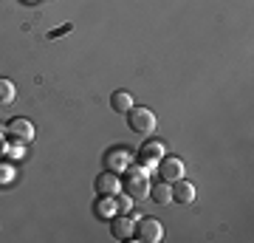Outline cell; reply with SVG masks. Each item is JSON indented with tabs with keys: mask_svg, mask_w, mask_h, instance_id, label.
Returning <instances> with one entry per match:
<instances>
[{
	"mask_svg": "<svg viewBox=\"0 0 254 243\" xmlns=\"http://www.w3.org/2000/svg\"><path fill=\"white\" fill-rule=\"evenodd\" d=\"M122 189L125 195H130V201H141L150 195V178H147L144 167H127L125 178H122Z\"/></svg>",
	"mask_w": 254,
	"mask_h": 243,
	"instance_id": "cell-1",
	"label": "cell"
},
{
	"mask_svg": "<svg viewBox=\"0 0 254 243\" xmlns=\"http://www.w3.org/2000/svg\"><path fill=\"white\" fill-rule=\"evenodd\" d=\"M127 122H130V127H133L138 136H153L155 127H158L155 113L150 108H141V105H133V108L127 110Z\"/></svg>",
	"mask_w": 254,
	"mask_h": 243,
	"instance_id": "cell-2",
	"label": "cell"
},
{
	"mask_svg": "<svg viewBox=\"0 0 254 243\" xmlns=\"http://www.w3.org/2000/svg\"><path fill=\"white\" fill-rule=\"evenodd\" d=\"M161 156H167V147H164L161 139H147L141 147H138V162L144 167H153V164L161 162Z\"/></svg>",
	"mask_w": 254,
	"mask_h": 243,
	"instance_id": "cell-3",
	"label": "cell"
},
{
	"mask_svg": "<svg viewBox=\"0 0 254 243\" xmlns=\"http://www.w3.org/2000/svg\"><path fill=\"white\" fill-rule=\"evenodd\" d=\"M158 175H161V181H167V184L184 178L181 156H161V162H158Z\"/></svg>",
	"mask_w": 254,
	"mask_h": 243,
	"instance_id": "cell-4",
	"label": "cell"
},
{
	"mask_svg": "<svg viewBox=\"0 0 254 243\" xmlns=\"http://www.w3.org/2000/svg\"><path fill=\"white\" fill-rule=\"evenodd\" d=\"M6 136L14 144H28L34 139V125L28 119H11L9 125H6Z\"/></svg>",
	"mask_w": 254,
	"mask_h": 243,
	"instance_id": "cell-5",
	"label": "cell"
},
{
	"mask_svg": "<svg viewBox=\"0 0 254 243\" xmlns=\"http://www.w3.org/2000/svg\"><path fill=\"white\" fill-rule=\"evenodd\" d=\"M133 235H138V241H144V243H158L164 238V226L155 218H141L136 224V232Z\"/></svg>",
	"mask_w": 254,
	"mask_h": 243,
	"instance_id": "cell-6",
	"label": "cell"
},
{
	"mask_svg": "<svg viewBox=\"0 0 254 243\" xmlns=\"http://www.w3.org/2000/svg\"><path fill=\"white\" fill-rule=\"evenodd\" d=\"M119 187H122V181H119L116 172H102L99 178H96V192H99L102 198H113L119 192Z\"/></svg>",
	"mask_w": 254,
	"mask_h": 243,
	"instance_id": "cell-7",
	"label": "cell"
},
{
	"mask_svg": "<svg viewBox=\"0 0 254 243\" xmlns=\"http://www.w3.org/2000/svg\"><path fill=\"white\" fill-rule=\"evenodd\" d=\"M110 232H113L116 241H127V238H133V232H136V224L122 212V215H116L113 221H110Z\"/></svg>",
	"mask_w": 254,
	"mask_h": 243,
	"instance_id": "cell-8",
	"label": "cell"
},
{
	"mask_svg": "<svg viewBox=\"0 0 254 243\" xmlns=\"http://www.w3.org/2000/svg\"><path fill=\"white\" fill-rule=\"evenodd\" d=\"M170 189H173V201H178V204H192L195 201V187H192L190 181L178 178L170 184Z\"/></svg>",
	"mask_w": 254,
	"mask_h": 243,
	"instance_id": "cell-9",
	"label": "cell"
},
{
	"mask_svg": "<svg viewBox=\"0 0 254 243\" xmlns=\"http://www.w3.org/2000/svg\"><path fill=\"white\" fill-rule=\"evenodd\" d=\"M105 164H108L110 172L127 170V167H130V156H127V150H110L108 159H105Z\"/></svg>",
	"mask_w": 254,
	"mask_h": 243,
	"instance_id": "cell-10",
	"label": "cell"
},
{
	"mask_svg": "<svg viewBox=\"0 0 254 243\" xmlns=\"http://www.w3.org/2000/svg\"><path fill=\"white\" fill-rule=\"evenodd\" d=\"M150 195H153L155 204H173V189H170V184H167V181L153 184V187H150Z\"/></svg>",
	"mask_w": 254,
	"mask_h": 243,
	"instance_id": "cell-11",
	"label": "cell"
},
{
	"mask_svg": "<svg viewBox=\"0 0 254 243\" xmlns=\"http://www.w3.org/2000/svg\"><path fill=\"white\" fill-rule=\"evenodd\" d=\"M110 105H113L116 113H127V110L133 108V96H130L127 90H116V93H113V99H110Z\"/></svg>",
	"mask_w": 254,
	"mask_h": 243,
	"instance_id": "cell-12",
	"label": "cell"
},
{
	"mask_svg": "<svg viewBox=\"0 0 254 243\" xmlns=\"http://www.w3.org/2000/svg\"><path fill=\"white\" fill-rule=\"evenodd\" d=\"M14 96H17L14 82L6 80V77H0V108H3V105H11V102H14Z\"/></svg>",
	"mask_w": 254,
	"mask_h": 243,
	"instance_id": "cell-13",
	"label": "cell"
},
{
	"mask_svg": "<svg viewBox=\"0 0 254 243\" xmlns=\"http://www.w3.org/2000/svg\"><path fill=\"white\" fill-rule=\"evenodd\" d=\"M116 207H119V212H127V209H130V195L119 198V201H116Z\"/></svg>",
	"mask_w": 254,
	"mask_h": 243,
	"instance_id": "cell-14",
	"label": "cell"
},
{
	"mask_svg": "<svg viewBox=\"0 0 254 243\" xmlns=\"http://www.w3.org/2000/svg\"><path fill=\"white\" fill-rule=\"evenodd\" d=\"M0 147H3V136H0Z\"/></svg>",
	"mask_w": 254,
	"mask_h": 243,
	"instance_id": "cell-15",
	"label": "cell"
}]
</instances>
